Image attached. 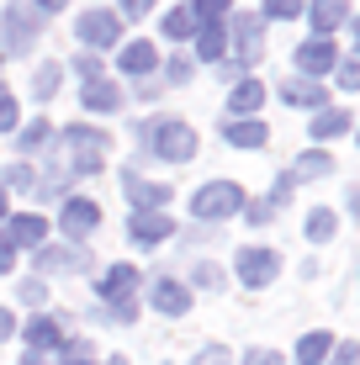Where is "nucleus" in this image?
I'll return each instance as SVG.
<instances>
[{
	"mask_svg": "<svg viewBox=\"0 0 360 365\" xmlns=\"http://www.w3.org/2000/svg\"><path fill=\"white\" fill-rule=\"evenodd\" d=\"M96 297L111 307L117 323H133V312H138V270L133 265H111L106 275H96Z\"/></svg>",
	"mask_w": 360,
	"mask_h": 365,
	"instance_id": "nucleus-1",
	"label": "nucleus"
},
{
	"mask_svg": "<svg viewBox=\"0 0 360 365\" xmlns=\"http://www.w3.org/2000/svg\"><path fill=\"white\" fill-rule=\"evenodd\" d=\"M143 143L154 148L159 159H170V165H180V159H191L196 154V133L185 128V122H175V117H159V122H143Z\"/></svg>",
	"mask_w": 360,
	"mask_h": 365,
	"instance_id": "nucleus-2",
	"label": "nucleus"
},
{
	"mask_svg": "<svg viewBox=\"0 0 360 365\" xmlns=\"http://www.w3.org/2000/svg\"><path fill=\"white\" fill-rule=\"evenodd\" d=\"M233 212H244V185H233V180H207L202 191H191V217L222 222V217H233Z\"/></svg>",
	"mask_w": 360,
	"mask_h": 365,
	"instance_id": "nucleus-3",
	"label": "nucleus"
},
{
	"mask_svg": "<svg viewBox=\"0 0 360 365\" xmlns=\"http://www.w3.org/2000/svg\"><path fill=\"white\" fill-rule=\"evenodd\" d=\"M64 143H69V165H74V175L106 170V148H111L106 133H96V128H64Z\"/></svg>",
	"mask_w": 360,
	"mask_h": 365,
	"instance_id": "nucleus-4",
	"label": "nucleus"
},
{
	"mask_svg": "<svg viewBox=\"0 0 360 365\" xmlns=\"http://www.w3.org/2000/svg\"><path fill=\"white\" fill-rule=\"evenodd\" d=\"M228 43H233V64L254 69L265 53V21L259 16H228Z\"/></svg>",
	"mask_w": 360,
	"mask_h": 365,
	"instance_id": "nucleus-5",
	"label": "nucleus"
},
{
	"mask_svg": "<svg viewBox=\"0 0 360 365\" xmlns=\"http://www.w3.org/2000/svg\"><path fill=\"white\" fill-rule=\"evenodd\" d=\"M0 37H6V48H11V53H27L37 37H43L37 6H21V0H11V6H6V21H0Z\"/></svg>",
	"mask_w": 360,
	"mask_h": 365,
	"instance_id": "nucleus-6",
	"label": "nucleus"
},
{
	"mask_svg": "<svg viewBox=\"0 0 360 365\" xmlns=\"http://www.w3.org/2000/svg\"><path fill=\"white\" fill-rule=\"evenodd\" d=\"M281 270V255L276 249H239V259H233V275H239L250 292H259V286H270Z\"/></svg>",
	"mask_w": 360,
	"mask_h": 365,
	"instance_id": "nucleus-7",
	"label": "nucleus"
},
{
	"mask_svg": "<svg viewBox=\"0 0 360 365\" xmlns=\"http://www.w3.org/2000/svg\"><path fill=\"white\" fill-rule=\"evenodd\" d=\"M74 32H80L85 48H117L122 43V21L117 11H85L80 21H74Z\"/></svg>",
	"mask_w": 360,
	"mask_h": 365,
	"instance_id": "nucleus-8",
	"label": "nucleus"
},
{
	"mask_svg": "<svg viewBox=\"0 0 360 365\" xmlns=\"http://www.w3.org/2000/svg\"><path fill=\"white\" fill-rule=\"evenodd\" d=\"M148 307L165 312V318H180V312H191V292H185L175 275H159V281L148 286Z\"/></svg>",
	"mask_w": 360,
	"mask_h": 365,
	"instance_id": "nucleus-9",
	"label": "nucleus"
},
{
	"mask_svg": "<svg viewBox=\"0 0 360 365\" xmlns=\"http://www.w3.org/2000/svg\"><path fill=\"white\" fill-rule=\"evenodd\" d=\"M334 64H339V48L329 43V37H313V43L297 48V69L307 74V80H318V74H329Z\"/></svg>",
	"mask_w": 360,
	"mask_h": 365,
	"instance_id": "nucleus-10",
	"label": "nucleus"
},
{
	"mask_svg": "<svg viewBox=\"0 0 360 365\" xmlns=\"http://www.w3.org/2000/svg\"><path fill=\"white\" fill-rule=\"evenodd\" d=\"M128 233H133V244H138V249H154V244H165V238L175 233V228H170L165 212H133Z\"/></svg>",
	"mask_w": 360,
	"mask_h": 365,
	"instance_id": "nucleus-11",
	"label": "nucleus"
},
{
	"mask_svg": "<svg viewBox=\"0 0 360 365\" xmlns=\"http://www.w3.org/2000/svg\"><path fill=\"white\" fill-rule=\"evenodd\" d=\"M64 233L69 238H85V233H96V222H101V207L96 201H85V196H74V201H64Z\"/></svg>",
	"mask_w": 360,
	"mask_h": 365,
	"instance_id": "nucleus-12",
	"label": "nucleus"
},
{
	"mask_svg": "<svg viewBox=\"0 0 360 365\" xmlns=\"http://www.w3.org/2000/svg\"><path fill=\"white\" fill-rule=\"evenodd\" d=\"M281 101H292V106H329V91L318 80H307V74H297V80H281L276 85Z\"/></svg>",
	"mask_w": 360,
	"mask_h": 365,
	"instance_id": "nucleus-13",
	"label": "nucleus"
},
{
	"mask_svg": "<svg viewBox=\"0 0 360 365\" xmlns=\"http://www.w3.org/2000/svg\"><path fill=\"white\" fill-rule=\"evenodd\" d=\"M122 69L133 74V80H148V74H154V64H159V53H154V43H148V37H138V43H128L122 48V58H117Z\"/></svg>",
	"mask_w": 360,
	"mask_h": 365,
	"instance_id": "nucleus-14",
	"label": "nucleus"
},
{
	"mask_svg": "<svg viewBox=\"0 0 360 365\" xmlns=\"http://www.w3.org/2000/svg\"><path fill=\"white\" fill-rule=\"evenodd\" d=\"M80 101H85V111H117L122 106V85H111V80H85V91H80Z\"/></svg>",
	"mask_w": 360,
	"mask_h": 365,
	"instance_id": "nucleus-15",
	"label": "nucleus"
},
{
	"mask_svg": "<svg viewBox=\"0 0 360 365\" xmlns=\"http://www.w3.org/2000/svg\"><path fill=\"white\" fill-rule=\"evenodd\" d=\"M222 53H228V21H202V27H196V58L212 64Z\"/></svg>",
	"mask_w": 360,
	"mask_h": 365,
	"instance_id": "nucleus-16",
	"label": "nucleus"
},
{
	"mask_svg": "<svg viewBox=\"0 0 360 365\" xmlns=\"http://www.w3.org/2000/svg\"><path fill=\"white\" fill-rule=\"evenodd\" d=\"M11 244L16 249H43V238H48V222L37 217V212H27V217H11Z\"/></svg>",
	"mask_w": 360,
	"mask_h": 365,
	"instance_id": "nucleus-17",
	"label": "nucleus"
},
{
	"mask_svg": "<svg viewBox=\"0 0 360 365\" xmlns=\"http://www.w3.org/2000/svg\"><path fill=\"white\" fill-rule=\"evenodd\" d=\"M21 339H27L32 349H58V344H64V323H58V318H27Z\"/></svg>",
	"mask_w": 360,
	"mask_h": 365,
	"instance_id": "nucleus-18",
	"label": "nucleus"
},
{
	"mask_svg": "<svg viewBox=\"0 0 360 365\" xmlns=\"http://www.w3.org/2000/svg\"><path fill=\"white\" fill-rule=\"evenodd\" d=\"M307 16H313L318 37H329L339 21H350V0H313V6H307Z\"/></svg>",
	"mask_w": 360,
	"mask_h": 365,
	"instance_id": "nucleus-19",
	"label": "nucleus"
},
{
	"mask_svg": "<svg viewBox=\"0 0 360 365\" xmlns=\"http://www.w3.org/2000/svg\"><path fill=\"white\" fill-rule=\"evenodd\" d=\"M128 196L138 201V212H159L170 201V185H154V180H138V170H128Z\"/></svg>",
	"mask_w": 360,
	"mask_h": 365,
	"instance_id": "nucleus-20",
	"label": "nucleus"
},
{
	"mask_svg": "<svg viewBox=\"0 0 360 365\" xmlns=\"http://www.w3.org/2000/svg\"><path fill=\"white\" fill-rule=\"evenodd\" d=\"M37 270L43 275H58V270H85V249H37Z\"/></svg>",
	"mask_w": 360,
	"mask_h": 365,
	"instance_id": "nucleus-21",
	"label": "nucleus"
},
{
	"mask_svg": "<svg viewBox=\"0 0 360 365\" xmlns=\"http://www.w3.org/2000/svg\"><path fill=\"white\" fill-rule=\"evenodd\" d=\"M222 138H228L233 148H265V122H222Z\"/></svg>",
	"mask_w": 360,
	"mask_h": 365,
	"instance_id": "nucleus-22",
	"label": "nucleus"
},
{
	"mask_svg": "<svg viewBox=\"0 0 360 365\" xmlns=\"http://www.w3.org/2000/svg\"><path fill=\"white\" fill-rule=\"evenodd\" d=\"M259 101H265V85H259V80H239V91L228 96V106H233V117H250V111H259Z\"/></svg>",
	"mask_w": 360,
	"mask_h": 365,
	"instance_id": "nucleus-23",
	"label": "nucleus"
},
{
	"mask_svg": "<svg viewBox=\"0 0 360 365\" xmlns=\"http://www.w3.org/2000/svg\"><path fill=\"white\" fill-rule=\"evenodd\" d=\"M329 349H334V339H329L324 329H318V334H302V344H297V360H292V365H324Z\"/></svg>",
	"mask_w": 360,
	"mask_h": 365,
	"instance_id": "nucleus-24",
	"label": "nucleus"
},
{
	"mask_svg": "<svg viewBox=\"0 0 360 365\" xmlns=\"http://www.w3.org/2000/svg\"><path fill=\"white\" fill-rule=\"evenodd\" d=\"M339 133H350V111L344 106H329L313 117V138H339Z\"/></svg>",
	"mask_w": 360,
	"mask_h": 365,
	"instance_id": "nucleus-25",
	"label": "nucleus"
},
{
	"mask_svg": "<svg viewBox=\"0 0 360 365\" xmlns=\"http://www.w3.org/2000/svg\"><path fill=\"white\" fill-rule=\"evenodd\" d=\"M196 27H202V21H196V11H191V6H175V11L165 16V37H191Z\"/></svg>",
	"mask_w": 360,
	"mask_h": 365,
	"instance_id": "nucleus-26",
	"label": "nucleus"
},
{
	"mask_svg": "<svg viewBox=\"0 0 360 365\" xmlns=\"http://www.w3.org/2000/svg\"><path fill=\"white\" fill-rule=\"evenodd\" d=\"M58 360L64 365H96V349L85 344V339H64V344H58Z\"/></svg>",
	"mask_w": 360,
	"mask_h": 365,
	"instance_id": "nucleus-27",
	"label": "nucleus"
},
{
	"mask_svg": "<svg viewBox=\"0 0 360 365\" xmlns=\"http://www.w3.org/2000/svg\"><path fill=\"white\" fill-rule=\"evenodd\" d=\"M58 80H64V64H43V69L32 74V96H53Z\"/></svg>",
	"mask_w": 360,
	"mask_h": 365,
	"instance_id": "nucleus-28",
	"label": "nucleus"
},
{
	"mask_svg": "<svg viewBox=\"0 0 360 365\" xmlns=\"http://www.w3.org/2000/svg\"><path fill=\"white\" fill-rule=\"evenodd\" d=\"M32 185H37L32 165H11V170H6V180H0V191H32Z\"/></svg>",
	"mask_w": 360,
	"mask_h": 365,
	"instance_id": "nucleus-29",
	"label": "nucleus"
},
{
	"mask_svg": "<svg viewBox=\"0 0 360 365\" xmlns=\"http://www.w3.org/2000/svg\"><path fill=\"white\" fill-rule=\"evenodd\" d=\"M307 238H313V244H324V238H334V212H324V207H318L313 217H307Z\"/></svg>",
	"mask_w": 360,
	"mask_h": 365,
	"instance_id": "nucleus-30",
	"label": "nucleus"
},
{
	"mask_svg": "<svg viewBox=\"0 0 360 365\" xmlns=\"http://www.w3.org/2000/svg\"><path fill=\"white\" fill-rule=\"evenodd\" d=\"M191 11H196V21H222L228 16V0H191Z\"/></svg>",
	"mask_w": 360,
	"mask_h": 365,
	"instance_id": "nucleus-31",
	"label": "nucleus"
},
{
	"mask_svg": "<svg viewBox=\"0 0 360 365\" xmlns=\"http://www.w3.org/2000/svg\"><path fill=\"white\" fill-rule=\"evenodd\" d=\"M48 133H53V128H48L43 117L27 122V128H21V148H43V143H48Z\"/></svg>",
	"mask_w": 360,
	"mask_h": 365,
	"instance_id": "nucleus-32",
	"label": "nucleus"
},
{
	"mask_svg": "<svg viewBox=\"0 0 360 365\" xmlns=\"http://www.w3.org/2000/svg\"><path fill=\"white\" fill-rule=\"evenodd\" d=\"M329 170H334L329 154H302V159H297V175H329Z\"/></svg>",
	"mask_w": 360,
	"mask_h": 365,
	"instance_id": "nucleus-33",
	"label": "nucleus"
},
{
	"mask_svg": "<svg viewBox=\"0 0 360 365\" xmlns=\"http://www.w3.org/2000/svg\"><path fill=\"white\" fill-rule=\"evenodd\" d=\"M329 365H360V344H334L329 349Z\"/></svg>",
	"mask_w": 360,
	"mask_h": 365,
	"instance_id": "nucleus-34",
	"label": "nucleus"
},
{
	"mask_svg": "<svg viewBox=\"0 0 360 365\" xmlns=\"http://www.w3.org/2000/svg\"><path fill=\"white\" fill-rule=\"evenodd\" d=\"M196 286H202V292H217V286H222V270H217V265H196Z\"/></svg>",
	"mask_w": 360,
	"mask_h": 365,
	"instance_id": "nucleus-35",
	"label": "nucleus"
},
{
	"mask_svg": "<svg viewBox=\"0 0 360 365\" xmlns=\"http://www.w3.org/2000/svg\"><path fill=\"white\" fill-rule=\"evenodd\" d=\"M297 11H302V0H265V16H297Z\"/></svg>",
	"mask_w": 360,
	"mask_h": 365,
	"instance_id": "nucleus-36",
	"label": "nucleus"
},
{
	"mask_svg": "<svg viewBox=\"0 0 360 365\" xmlns=\"http://www.w3.org/2000/svg\"><path fill=\"white\" fill-rule=\"evenodd\" d=\"M339 85H344V91L360 85V64H355V58H339Z\"/></svg>",
	"mask_w": 360,
	"mask_h": 365,
	"instance_id": "nucleus-37",
	"label": "nucleus"
},
{
	"mask_svg": "<svg viewBox=\"0 0 360 365\" xmlns=\"http://www.w3.org/2000/svg\"><path fill=\"white\" fill-rule=\"evenodd\" d=\"M191 365H228V349H222V344H207V349H202V355H196Z\"/></svg>",
	"mask_w": 360,
	"mask_h": 365,
	"instance_id": "nucleus-38",
	"label": "nucleus"
},
{
	"mask_svg": "<svg viewBox=\"0 0 360 365\" xmlns=\"http://www.w3.org/2000/svg\"><path fill=\"white\" fill-rule=\"evenodd\" d=\"M74 69H80L85 80H101V58H96V53H80V58H74Z\"/></svg>",
	"mask_w": 360,
	"mask_h": 365,
	"instance_id": "nucleus-39",
	"label": "nucleus"
},
{
	"mask_svg": "<svg viewBox=\"0 0 360 365\" xmlns=\"http://www.w3.org/2000/svg\"><path fill=\"white\" fill-rule=\"evenodd\" d=\"M43 297H48V286H43V281H21V302H27V307H37Z\"/></svg>",
	"mask_w": 360,
	"mask_h": 365,
	"instance_id": "nucleus-40",
	"label": "nucleus"
},
{
	"mask_svg": "<svg viewBox=\"0 0 360 365\" xmlns=\"http://www.w3.org/2000/svg\"><path fill=\"white\" fill-rule=\"evenodd\" d=\"M11 265H16V244H11V233L0 228V270H11Z\"/></svg>",
	"mask_w": 360,
	"mask_h": 365,
	"instance_id": "nucleus-41",
	"label": "nucleus"
},
{
	"mask_svg": "<svg viewBox=\"0 0 360 365\" xmlns=\"http://www.w3.org/2000/svg\"><path fill=\"white\" fill-rule=\"evenodd\" d=\"M244 365H281V355H276V349H250Z\"/></svg>",
	"mask_w": 360,
	"mask_h": 365,
	"instance_id": "nucleus-42",
	"label": "nucleus"
},
{
	"mask_svg": "<svg viewBox=\"0 0 360 365\" xmlns=\"http://www.w3.org/2000/svg\"><path fill=\"white\" fill-rule=\"evenodd\" d=\"M170 80H175V85L191 80V58H170Z\"/></svg>",
	"mask_w": 360,
	"mask_h": 365,
	"instance_id": "nucleus-43",
	"label": "nucleus"
},
{
	"mask_svg": "<svg viewBox=\"0 0 360 365\" xmlns=\"http://www.w3.org/2000/svg\"><path fill=\"white\" fill-rule=\"evenodd\" d=\"M6 128H16V106H11V96L0 101V133H6Z\"/></svg>",
	"mask_w": 360,
	"mask_h": 365,
	"instance_id": "nucleus-44",
	"label": "nucleus"
},
{
	"mask_svg": "<svg viewBox=\"0 0 360 365\" xmlns=\"http://www.w3.org/2000/svg\"><path fill=\"white\" fill-rule=\"evenodd\" d=\"M148 6H154V0H122V11H128V16H148Z\"/></svg>",
	"mask_w": 360,
	"mask_h": 365,
	"instance_id": "nucleus-45",
	"label": "nucleus"
},
{
	"mask_svg": "<svg viewBox=\"0 0 360 365\" xmlns=\"http://www.w3.org/2000/svg\"><path fill=\"white\" fill-rule=\"evenodd\" d=\"M270 212H276V207H270V201H254V207H250V222H265Z\"/></svg>",
	"mask_w": 360,
	"mask_h": 365,
	"instance_id": "nucleus-46",
	"label": "nucleus"
},
{
	"mask_svg": "<svg viewBox=\"0 0 360 365\" xmlns=\"http://www.w3.org/2000/svg\"><path fill=\"white\" fill-rule=\"evenodd\" d=\"M11 329H16V318H11V312H6V307H0V339H6Z\"/></svg>",
	"mask_w": 360,
	"mask_h": 365,
	"instance_id": "nucleus-47",
	"label": "nucleus"
},
{
	"mask_svg": "<svg viewBox=\"0 0 360 365\" xmlns=\"http://www.w3.org/2000/svg\"><path fill=\"white\" fill-rule=\"evenodd\" d=\"M69 0H37V11H64Z\"/></svg>",
	"mask_w": 360,
	"mask_h": 365,
	"instance_id": "nucleus-48",
	"label": "nucleus"
},
{
	"mask_svg": "<svg viewBox=\"0 0 360 365\" xmlns=\"http://www.w3.org/2000/svg\"><path fill=\"white\" fill-rule=\"evenodd\" d=\"M21 365H48V360H37V355H32V360H21Z\"/></svg>",
	"mask_w": 360,
	"mask_h": 365,
	"instance_id": "nucleus-49",
	"label": "nucleus"
},
{
	"mask_svg": "<svg viewBox=\"0 0 360 365\" xmlns=\"http://www.w3.org/2000/svg\"><path fill=\"white\" fill-rule=\"evenodd\" d=\"M0 217H6V191H0Z\"/></svg>",
	"mask_w": 360,
	"mask_h": 365,
	"instance_id": "nucleus-50",
	"label": "nucleus"
},
{
	"mask_svg": "<svg viewBox=\"0 0 360 365\" xmlns=\"http://www.w3.org/2000/svg\"><path fill=\"white\" fill-rule=\"evenodd\" d=\"M106 365H128V360H106Z\"/></svg>",
	"mask_w": 360,
	"mask_h": 365,
	"instance_id": "nucleus-51",
	"label": "nucleus"
},
{
	"mask_svg": "<svg viewBox=\"0 0 360 365\" xmlns=\"http://www.w3.org/2000/svg\"><path fill=\"white\" fill-rule=\"evenodd\" d=\"M0 101H6V85H0Z\"/></svg>",
	"mask_w": 360,
	"mask_h": 365,
	"instance_id": "nucleus-52",
	"label": "nucleus"
}]
</instances>
